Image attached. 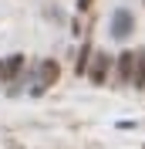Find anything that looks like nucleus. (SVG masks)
I'll return each instance as SVG.
<instances>
[{
    "instance_id": "7ed1b4c3",
    "label": "nucleus",
    "mask_w": 145,
    "mask_h": 149,
    "mask_svg": "<svg viewBox=\"0 0 145 149\" xmlns=\"http://www.w3.org/2000/svg\"><path fill=\"white\" fill-rule=\"evenodd\" d=\"M132 27H135V17H132V10L118 7L115 14H111V37H115V41H125V37L132 34Z\"/></svg>"
},
{
    "instance_id": "0eeeda50",
    "label": "nucleus",
    "mask_w": 145,
    "mask_h": 149,
    "mask_svg": "<svg viewBox=\"0 0 145 149\" xmlns=\"http://www.w3.org/2000/svg\"><path fill=\"white\" fill-rule=\"evenodd\" d=\"M132 85L138 92H145V47L135 51V74H132Z\"/></svg>"
},
{
    "instance_id": "20e7f679",
    "label": "nucleus",
    "mask_w": 145,
    "mask_h": 149,
    "mask_svg": "<svg viewBox=\"0 0 145 149\" xmlns=\"http://www.w3.org/2000/svg\"><path fill=\"white\" fill-rule=\"evenodd\" d=\"M135 74V51H122L115 58V85H132Z\"/></svg>"
},
{
    "instance_id": "1a4fd4ad",
    "label": "nucleus",
    "mask_w": 145,
    "mask_h": 149,
    "mask_svg": "<svg viewBox=\"0 0 145 149\" xmlns=\"http://www.w3.org/2000/svg\"><path fill=\"white\" fill-rule=\"evenodd\" d=\"M0 81H3V61H0Z\"/></svg>"
},
{
    "instance_id": "f257e3e1",
    "label": "nucleus",
    "mask_w": 145,
    "mask_h": 149,
    "mask_svg": "<svg viewBox=\"0 0 145 149\" xmlns=\"http://www.w3.org/2000/svg\"><path fill=\"white\" fill-rule=\"evenodd\" d=\"M57 81H61V65H57L54 58H44V61L37 65V71H34V88H30V95L47 92V88H54Z\"/></svg>"
},
{
    "instance_id": "6e6552de",
    "label": "nucleus",
    "mask_w": 145,
    "mask_h": 149,
    "mask_svg": "<svg viewBox=\"0 0 145 149\" xmlns=\"http://www.w3.org/2000/svg\"><path fill=\"white\" fill-rule=\"evenodd\" d=\"M74 7L81 10V14H88V10H91V7H95V0H78V3H74Z\"/></svg>"
},
{
    "instance_id": "423d86ee",
    "label": "nucleus",
    "mask_w": 145,
    "mask_h": 149,
    "mask_svg": "<svg viewBox=\"0 0 145 149\" xmlns=\"http://www.w3.org/2000/svg\"><path fill=\"white\" fill-rule=\"evenodd\" d=\"M24 71V54H10L3 58V81H17Z\"/></svg>"
},
{
    "instance_id": "f03ea898",
    "label": "nucleus",
    "mask_w": 145,
    "mask_h": 149,
    "mask_svg": "<svg viewBox=\"0 0 145 149\" xmlns=\"http://www.w3.org/2000/svg\"><path fill=\"white\" fill-rule=\"evenodd\" d=\"M111 65H115V58H111V54L95 51V58H91V65H88V78H91V85H105V81H108Z\"/></svg>"
},
{
    "instance_id": "39448f33",
    "label": "nucleus",
    "mask_w": 145,
    "mask_h": 149,
    "mask_svg": "<svg viewBox=\"0 0 145 149\" xmlns=\"http://www.w3.org/2000/svg\"><path fill=\"white\" fill-rule=\"evenodd\" d=\"M91 58H95V44H91V37H84L81 47H78V58H74V71H78V74H88Z\"/></svg>"
}]
</instances>
